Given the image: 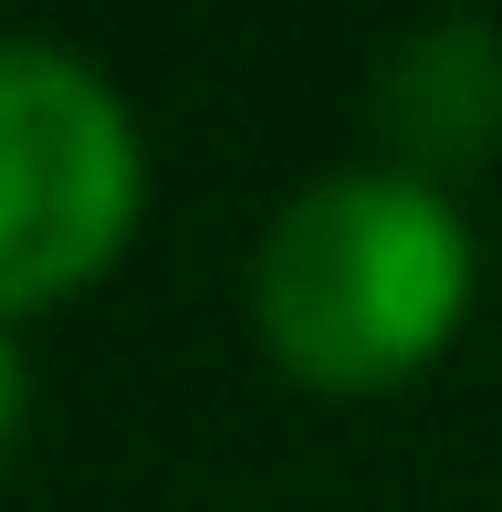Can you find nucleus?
I'll list each match as a JSON object with an SVG mask.
<instances>
[{
  "label": "nucleus",
  "instance_id": "1",
  "mask_svg": "<svg viewBox=\"0 0 502 512\" xmlns=\"http://www.w3.org/2000/svg\"><path fill=\"white\" fill-rule=\"evenodd\" d=\"M471 314V230L408 168H335L283 199L251 251V335L304 387H398Z\"/></svg>",
  "mask_w": 502,
  "mask_h": 512
},
{
  "label": "nucleus",
  "instance_id": "2",
  "mask_svg": "<svg viewBox=\"0 0 502 512\" xmlns=\"http://www.w3.org/2000/svg\"><path fill=\"white\" fill-rule=\"evenodd\" d=\"M147 168L136 115L84 53L0 32V324L84 293L126 251Z\"/></svg>",
  "mask_w": 502,
  "mask_h": 512
},
{
  "label": "nucleus",
  "instance_id": "3",
  "mask_svg": "<svg viewBox=\"0 0 502 512\" xmlns=\"http://www.w3.org/2000/svg\"><path fill=\"white\" fill-rule=\"evenodd\" d=\"M387 147H398L408 178L440 189V168H471V157L502 147V32L492 21H429L387 53L377 84Z\"/></svg>",
  "mask_w": 502,
  "mask_h": 512
},
{
  "label": "nucleus",
  "instance_id": "4",
  "mask_svg": "<svg viewBox=\"0 0 502 512\" xmlns=\"http://www.w3.org/2000/svg\"><path fill=\"white\" fill-rule=\"evenodd\" d=\"M21 418H32V366H21V345H11V324H0V460L21 450Z\"/></svg>",
  "mask_w": 502,
  "mask_h": 512
}]
</instances>
